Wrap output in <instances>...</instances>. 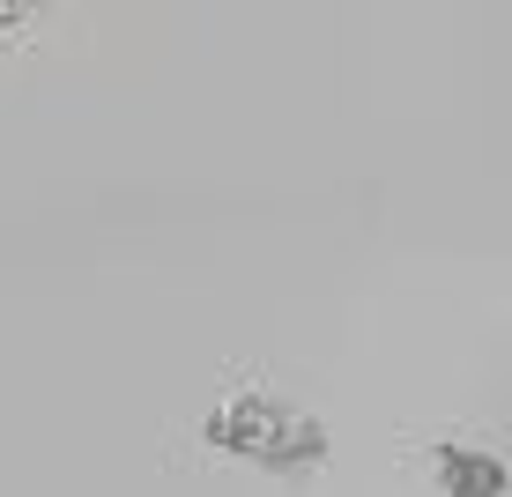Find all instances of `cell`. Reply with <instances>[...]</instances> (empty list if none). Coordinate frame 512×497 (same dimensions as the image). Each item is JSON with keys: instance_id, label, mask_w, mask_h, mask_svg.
Here are the masks:
<instances>
[{"instance_id": "cell-1", "label": "cell", "mask_w": 512, "mask_h": 497, "mask_svg": "<svg viewBox=\"0 0 512 497\" xmlns=\"http://www.w3.org/2000/svg\"><path fill=\"white\" fill-rule=\"evenodd\" d=\"M201 446L238 460V468H253V475H268V483H312L334 460V431H327L320 408H305L297 394L245 379V386L208 401Z\"/></svg>"}, {"instance_id": "cell-2", "label": "cell", "mask_w": 512, "mask_h": 497, "mask_svg": "<svg viewBox=\"0 0 512 497\" xmlns=\"http://www.w3.org/2000/svg\"><path fill=\"white\" fill-rule=\"evenodd\" d=\"M423 468L438 497H505V453L483 438H431Z\"/></svg>"}, {"instance_id": "cell-3", "label": "cell", "mask_w": 512, "mask_h": 497, "mask_svg": "<svg viewBox=\"0 0 512 497\" xmlns=\"http://www.w3.org/2000/svg\"><path fill=\"white\" fill-rule=\"evenodd\" d=\"M30 15H38V8H23V0H0V38H23Z\"/></svg>"}]
</instances>
